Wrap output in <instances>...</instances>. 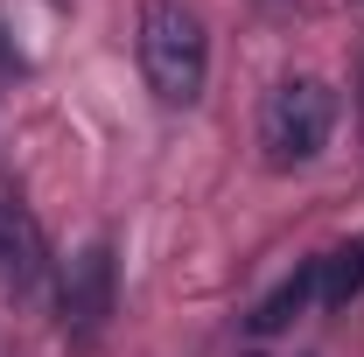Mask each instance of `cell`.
Wrapping results in <instances>:
<instances>
[{
  "label": "cell",
  "instance_id": "6da1fadb",
  "mask_svg": "<svg viewBox=\"0 0 364 357\" xmlns=\"http://www.w3.org/2000/svg\"><path fill=\"white\" fill-rule=\"evenodd\" d=\"M140 70L161 105H196L210 78V36L196 21V7L182 0H147L140 7Z\"/></svg>",
  "mask_w": 364,
  "mask_h": 357
},
{
  "label": "cell",
  "instance_id": "7a4b0ae2",
  "mask_svg": "<svg viewBox=\"0 0 364 357\" xmlns=\"http://www.w3.org/2000/svg\"><path fill=\"white\" fill-rule=\"evenodd\" d=\"M329 134H336V91L322 78H287V85L267 91V105H259V147H267L273 169L316 161L329 147Z\"/></svg>",
  "mask_w": 364,
  "mask_h": 357
},
{
  "label": "cell",
  "instance_id": "3957f363",
  "mask_svg": "<svg viewBox=\"0 0 364 357\" xmlns=\"http://www.w3.org/2000/svg\"><path fill=\"white\" fill-rule=\"evenodd\" d=\"M105 315H112V245L91 238L70 260V280H63V329L85 343V336L105 329Z\"/></svg>",
  "mask_w": 364,
  "mask_h": 357
},
{
  "label": "cell",
  "instance_id": "277c9868",
  "mask_svg": "<svg viewBox=\"0 0 364 357\" xmlns=\"http://www.w3.org/2000/svg\"><path fill=\"white\" fill-rule=\"evenodd\" d=\"M49 252H43V224L28 218L14 196H0V287L7 294H28L43 280Z\"/></svg>",
  "mask_w": 364,
  "mask_h": 357
},
{
  "label": "cell",
  "instance_id": "5b68a950",
  "mask_svg": "<svg viewBox=\"0 0 364 357\" xmlns=\"http://www.w3.org/2000/svg\"><path fill=\"white\" fill-rule=\"evenodd\" d=\"M316 302H322V280H316V260H309V267L294 273V280H280L267 302H259V315H252V336H280L294 315H309Z\"/></svg>",
  "mask_w": 364,
  "mask_h": 357
},
{
  "label": "cell",
  "instance_id": "8992f818",
  "mask_svg": "<svg viewBox=\"0 0 364 357\" xmlns=\"http://www.w3.org/2000/svg\"><path fill=\"white\" fill-rule=\"evenodd\" d=\"M0 63H14V49H7V43H0Z\"/></svg>",
  "mask_w": 364,
  "mask_h": 357
}]
</instances>
